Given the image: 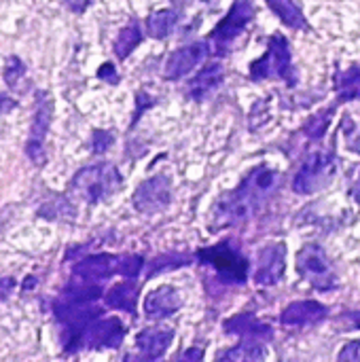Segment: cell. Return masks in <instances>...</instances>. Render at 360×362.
I'll return each instance as SVG.
<instances>
[{"mask_svg": "<svg viewBox=\"0 0 360 362\" xmlns=\"http://www.w3.org/2000/svg\"><path fill=\"white\" fill-rule=\"evenodd\" d=\"M208 55H210L208 42H193L189 47H182V49L174 51L168 57V64H166V78L176 81V78L187 76L197 64L206 62Z\"/></svg>", "mask_w": 360, "mask_h": 362, "instance_id": "cell-11", "label": "cell"}, {"mask_svg": "<svg viewBox=\"0 0 360 362\" xmlns=\"http://www.w3.org/2000/svg\"><path fill=\"white\" fill-rule=\"evenodd\" d=\"M23 74H25V66H23L17 57H11L6 70H4V81H6V85H8V87H15L17 81H19Z\"/></svg>", "mask_w": 360, "mask_h": 362, "instance_id": "cell-28", "label": "cell"}, {"mask_svg": "<svg viewBox=\"0 0 360 362\" xmlns=\"http://www.w3.org/2000/svg\"><path fill=\"white\" fill-rule=\"evenodd\" d=\"M199 259L204 263H210L225 280L244 284L246 274H248V263L236 248H231L229 242H223V244H219L214 248L202 250Z\"/></svg>", "mask_w": 360, "mask_h": 362, "instance_id": "cell-5", "label": "cell"}, {"mask_svg": "<svg viewBox=\"0 0 360 362\" xmlns=\"http://www.w3.org/2000/svg\"><path fill=\"white\" fill-rule=\"evenodd\" d=\"M66 2H68L70 11H74V13H83L91 4V0H66Z\"/></svg>", "mask_w": 360, "mask_h": 362, "instance_id": "cell-34", "label": "cell"}, {"mask_svg": "<svg viewBox=\"0 0 360 362\" xmlns=\"http://www.w3.org/2000/svg\"><path fill=\"white\" fill-rule=\"evenodd\" d=\"M34 282H36V278H25L23 280V291H32L34 288Z\"/></svg>", "mask_w": 360, "mask_h": 362, "instance_id": "cell-35", "label": "cell"}, {"mask_svg": "<svg viewBox=\"0 0 360 362\" xmlns=\"http://www.w3.org/2000/svg\"><path fill=\"white\" fill-rule=\"evenodd\" d=\"M225 331L231 335H272V329L263 322H259L252 316H236L229 322H225Z\"/></svg>", "mask_w": 360, "mask_h": 362, "instance_id": "cell-20", "label": "cell"}, {"mask_svg": "<svg viewBox=\"0 0 360 362\" xmlns=\"http://www.w3.org/2000/svg\"><path fill=\"white\" fill-rule=\"evenodd\" d=\"M70 187L85 202L95 204V202H102L104 197L112 195L121 187V174L110 163H98V165L81 170L72 178Z\"/></svg>", "mask_w": 360, "mask_h": 362, "instance_id": "cell-2", "label": "cell"}, {"mask_svg": "<svg viewBox=\"0 0 360 362\" xmlns=\"http://www.w3.org/2000/svg\"><path fill=\"white\" fill-rule=\"evenodd\" d=\"M112 142H115V136L110 132H102V129L93 132V151L95 153H104Z\"/></svg>", "mask_w": 360, "mask_h": 362, "instance_id": "cell-29", "label": "cell"}, {"mask_svg": "<svg viewBox=\"0 0 360 362\" xmlns=\"http://www.w3.org/2000/svg\"><path fill=\"white\" fill-rule=\"evenodd\" d=\"M337 93L342 102L360 98V66H352L337 78Z\"/></svg>", "mask_w": 360, "mask_h": 362, "instance_id": "cell-23", "label": "cell"}, {"mask_svg": "<svg viewBox=\"0 0 360 362\" xmlns=\"http://www.w3.org/2000/svg\"><path fill=\"white\" fill-rule=\"evenodd\" d=\"M51 100L45 91L36 93V112L32 119V127H30V138L25 142V155L30 157V161L34 165H42L45 163V138L51 125Z\"/></svg>", "mask_w": 360, "mask_h": 362, "instance_id": "cell-6", "label": "cell"}, {"mask_svg": "<svg viewBox=\"0 0 360 362\" xmlns=\"http://www.w3.org/2000/svg\"><path fill=\"white\" fill-rule=\"evenodd\" d=\"M189 259L185 255H166V257H159L155 263H153V269L149 276H155V274H161L166 269H178L187 263Z\"/></svg>", "mask_w": 360, "mask_h": 362, "instance_id": "cell-25", "label": "cell"}, {"mask_svg": "<svg viewBox=\"0 0 360 362\" xmlns=\"http://www.w3.org/2000/svg\"><path fill=\"white\" fill-rule=\"evenodd\" d=\"M138 295H140L138 284H134V282H121V284H115V286L108 291V295H106V305L132 314V312L136 310Z\"/></svg>", "mask_w": 360, "mask_h": 362, "instance_id": "cell-18", "label": "cell"}, {"mask_svg": "<svg viewBox=\"0 0 360 362\" xmlns=\"http://www.w3.org/2000/svg\"><path fill=\"white\" fill-rule=\"evenodd\" d=\"M327 308L318 301H297L291 303L284 312H282V325H314L320 322L323 318H327Z\"/></svg>", "mask_w": 360, "mask_h": 362, "instance_id": "cell-15", "label": "cell"}, {"mask_svg": "<svg viewBox=\"0 0 360 362\" xmlns=\"http://www.w3.org/2000/svg\"><path fill=\"white\" fill-rule=\"evenodd\" d=\"M125 337V327L121 325L119 318H106L91 322L81 339H79V350H104V348H119V344Z\"/></svg>", "mask_w": 360, "mask_h": 362, "instance_id": "cell-9", "label": "cell"}, {"mask_svg": "<svg viewBox=\"0 0 360 362\" xmlns=\"http://www.w3.org/2000/svg\"><path fill=\"white\" fill-rule=\"evenodd\" d=\"M333 176H335V159H333V155L316 153L303 163V168L295 176L293 189L297 193H301V195H310V193H316V191L325 189L333 180Z\"/></svg>", "mask_w": 360, "mask_h": 362, "instance_id": "cell-4", "label": "cell"}, {"mask_svg": "<svg viewBox=\"0 0 360 362\" xmlns=\"http://www.w3.org/2000/svg\"><path fill=\"white\" fill-rule=\"evenodd\" d=\"M339 358L342 361H360V341H350L348 346H344Z\"/></svg>", "mask_w": 360, "mask_h": 362, "instance_id": "cell-30", "label": "cell"}, {"mask_svg": "<svg viewBox=\"0 0 360 362\" xmlns=\"http://www.w3.org/2000/svg\"><path fill=\"white\" fill-rule=\"evenodd\" d=\"M98 76L104 78V81H108V83H119V74H117V70H115L112 64H104V66L98 70Z\"/></svg>", "mask_w": 360, "mask_h": 362, "instance_id": "cell-31", "label": "cell"}, {"mask_svg": "<svg viewBox=\"0 0 360 362\" xmlns=\"http://www.w3.org/2000/svg\"><path fill=\"white\" fill-rule=\"evenodd\" d=\"M269 8L289 25L295 30H308V19L301 13V6L297 0H267Z\"/></svg>", "mask_w": 360, "mask_h": 362, "instance_id": "cell-19", "label": "cell"}, {"mask_svg": "<svg viewBox=\"0 0 360 362\" xmlns=\"http://www.w3.org/2000/svg\"><path fill=\"white\" fill-rule=\"evenodd\" d=\"M180 305H182L180 295L172 286H161V288L153 291L146 297V301H144V314L149 318H153V320H159V318H168L174 312H178Z\"/></svg>", "mask_w": 360, "mask_h": 362, "instance_id": "cell-14", "label": "cell"}, {"mask_svg": "<svg viewBox=\"0 0 360 362\" xmlns=\"http://www.w3.org/2000/svg\"><path fill=\"white\" fill-rule=\"evenodd\" d=\"M223 66L221 64H210L206 66L191 83H189V95L193 100H204L208 93H212L221 83H223Z\"/></svg>", "mask_w": 360, "mask_h": 362, "instance_id": "cell-17", "label": "cell"}, {"mask_svg": "<svg viewBox=\"0 0 360 362\" xmlns=\"http://www.w3.org/2000/svg\"><path fill=\"white\" fill-rule=\"evenodd\" d=\"M233 354H227L225 361H236V358H242V361H257V358H263V348L257 346V344H242L240 348L231 350Z\"/></svg>", "mask_w": 360, "mask_h": 362, "instance_id": "cell-26", "label": "cell"}, {"mask_svg": "<svg viewBox=\"0 0 360 362\" xmlns=\"http://www.w3.org/2000/svg\"><path fill=\"white\" fill-rule=\"evenodd\" d=\"M13 108H17V102H15V100H11L8 95H2V93H0V115L11 112Z\"/></svg>", "mask_w": 360, "mask_h": 362, "instance_id": "cell-33", "label": "cell"}, {"mask_svg": "<svg viewBox=\"0 0 360 362\" xmlns=\"http://www.w3.org/2000/svg\"><path fill=\"white\" fill-rule=\"evenodd\" d=\"M176 21H178V15L174 11H168V8L166 11H157V13L149 15V19H146V32L153 38H166L174 30Z\"/></svg>", "mask_w": 360, "mask_h": 362, "instance_id": "cell-21", "label": "cell"}, {"mask_svg": "<svg viewBox=\"0 0 360 362\" xmlns=\"http://www.w3.org/2000/svg\"><path fill=\"white\" fill-rule=\"evenodd\" d=\"M72 274L87 282H102L112 274H119V259L112 255H91L79 261Z\"/></svg>", "mask_w": 360, "mask_h": 362, "instance_id": "cell-13", "label": "cell"}, {"mask_svg": "<svg viewBox=\"0 0 360 362\" xmlns=\"http://www.w3.org/2000/svg\"><path fill=\"white\" fill-rule=\"evenodd\" d=\"M284 259L286 250L282 244H269L259 252L257 269H255V282L261 286H274L282 274H284Z\"/></svg>", "mask_w": 360, "mask_h": 362, "instance_id": "cell-12", "label": "cell"}, {"mask_svg": "<svg viewBox=\"0 0 360 362\" xmlns=\"http://www.w3.org/2000/svg\"><path fill=\"white\" fill-rule=\"evenodd\" d=\"M168 204H170V182L166 176H155L144 180L134 193V206L144 214L159 212Z\"/></svg>", "mask_w": 360, "mask_h": 362, "instance_id": "cell-10", "label": "cell"}, {"mask_svg": "<svg viewBox=\"0 0 360 362\" xmlns=\"http://www.w3.org/2000/svg\"><path fill=\"white\" fill-rule=\"evenodd\" d=\"M276 178H278V174L267 168L255 170L242 182V187H238L233 193H229L225 199L219 202V206L214 210V218L225 227L248 218L252 214V210L257 208L259 197H263L276 185Z\"/></svg>", "mask_w": 360, "mask_h": 362, "instance_id": "cell-1", "label": "cell"}, {"mask_svg": "<svg viewBox=\"0 0 360 362\" xmlns=\"http://www.w3.org/2000/svg\"><path fill=\"white\" fill-rule=\"evenodd\" d=\"M142 259L136 257V255H129V257H123L119 259V274L125 276V278H136L140 272H142Z\"/></svg>", "mask_w": 360, "mask_h": 362, "instance_id": "cell-27", "label": "cell"}, {"mask_svg": "<svg viewBox=\"0 0 360 362\" xmlns=\"http://www.w3.org/2000/svg\"><path fill=\"white\" fill-rule=\"evenodd\" d=\"M140 40H142V30H140V25H138V23H129L127 28H123V30L119 32V36H117V40H115V55H117L119 59H125V57L140 45Z\"/></svg>", "mask_w": 360, "mask_h": 362, "instance_id": "cell-22", "label": "cell"}, {"mask_svg": "<svg viewBox=\"0 0 360 362\" xmlns=\"http://www.w3.org/2000/svg\"><path fill=\"white\" fill-rule=\"evenodd\" d=\"M252 17H255V2L252 0H233L227 17L216 25V30L210 36L216 42V51L223 53V49L227 45H231L244 32V28L250 23Z\"/></svg>", "mask_w": 360, "mask_h": 362, "instance_id": "cell-7", "label": "cell"}, {"mask_svg": "<svg viewBox=\"0 0 360 362\" xmlns=\"http://www.w3.org/2000/svg\"><path fill=\"white\" fill-rule=\"evenodd\" d=\"M250 76L255 81H263V78H284L286 83H295L291 47H289V40L282 34H274L269 38L267 53L252 64Z\"/></svg>", "mask_w": 360, "mask_h": 362, "instance_id": "cell-3", "label": "cell"}, {"mask_svg": "<svg viewBox=\"0 0 360 362\" xmlns=\"http://www.w3.org/2000/svg\"><path fill=\"white\" fill-rule=\"evenodd\" d=\"M333 112V108H329V110H320V112H316V115H312L310 117V121H308V125H306V134L310 136V138H323L325 134H327V129H329V123H331V115Z\"/></svg>", "mask_w": 360, "mask_h": 362, "instance_id": "cell-24", "label": "cell"}, {"mask_svg": "<svg viewBox=\"0 0 360 362\" xmlns=\"http://www.w3.org/2000/svg\"><path fill=\"white\" fill-rule=\"evenodd\" d=\"M13 288H15V280L13 278H2L0 280V301H4L13 293Z\"/></svg>", "mask_w": 360, "mask_h": 362, "instance_id": "cell-32", "label": "cell"}, {"mask_svg": "<svg viewBox=\"0 0 360 362\" xmlns=\"http://www.w3.org/2000/svg\"><path fill=\"white\" fill-rule=\"evenodd\" d=\"M297 269L318 288H331L335 282L333 267L325 250L316 244L303 246L297 255Z\"/></svg>", "mask_w": 360, "mask_h": 362, "instance_id": "cell-8", "label": "cell"}, {"mask_svg": "<svg viewBox=\"0 0 360 362\" xmlns=\"http://www.w3.org/2000/svg\"><path fill=\"white\" fill-rule=\"evenodd\" d=\"M172 339H174V331L170 329H146L136 337V346L146 358H159L163 356V352H168Z\"/></svg>", "mask_w": 360, "mask_h": 362, "instance_id": "cell-16", "label": "cell"}]
</instances>
